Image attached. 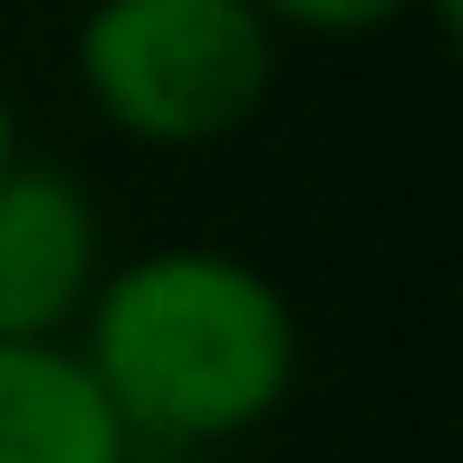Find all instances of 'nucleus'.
Masks as SVG:
<instances>
[{"label":"nucleus","mask_w":463,"mask_h":463,"mask_svg":"<svg viewBox=\"0 0 463 463\" xmlns=\"http://www.w3.org/2000/svg\"><path fill=\"white\" fill-rule=\"evenodd\" d=\"M73 350L138 463L236 448L269 431L301 383V317L285 285L228 244H146L106 260Z\"/></svg>","instance_id":"f257e3e1"},{"label":"nucleus","mask_w":463,"mask_h":463,"mask_svg":"<svg viewBox=\"0 0 463 463\" xmlns=\"http://www.w3.org/2000/svg\"><path fill=\"white\" fill-rule=\"evenodd\" d=\"M65 57L81 106L155 155L228 146L285 73V41L252 0H90Z\"/></svg>","instance_id":"f03ea898"},{"label":"nucleus","mask_w":463,"mask_h":463,"mask_svg":"<svg viewBox=\"0 0 463 463\" xmlns=\"http://www.w3.org/2000/svg\"><path fill=\"white\" fill-rule=\"evenodd\" d=\"M98 277H106L98 195L49 155H16L0 171V350L73 342Z\"/></svg>","instance_id":"7ed1b4c3"},{"label":"nucleus","mask_w":463,"mask_h":463,"mask_svg":"<svg viewBox=\"0 0 463 463\" xmlns=\"http://www.w3.org/2000/svg\"><path fill=\"white\" fill-rule=\"evenodd\" d=\"M0 463H138L73 342L0 350Z\"/></svg>","instance_id":"20e7f679"},{"label":"nucleus","mask_w":463,"mask_h":463,"mask_svg":"<svg viewBox=\"0 0 463 463\" xmlns=\"http://www.w3.org/2000/svg\"><path fill=\"white\" fill-rule=\"evenodd\" d=\"M277 41H374L415 16V0H252Z\"/></svg>","instance_id":"39448f33"},{"label":"nucleus","mask_w":463,"mask_h":463,"mask_svg":"<svg viewBox=\"0 0 463 463\" xmlns=\"http://www.w3.org/2000/svg\"><path fill=\"white\" fill-rule=\"evenodd\" d=\"M24 155V122H16V90H8V73H0V171Z\"/></svg>","instance_id":"423d86ee"},{"label":"nucleus","mask_w":463,"mask_h":463,"mask_svg":"<svg viewBox=\"0 0 463 463\" xmlns=\"http://www.w3.org/2000/svg\"><path fill=\"white\" fill-rule=\"evenodd\" d=\"M415 16H423L439 41H456V33H463V0H415Z\"/></svg>","instance_id":"0eeeda50"}]
</instances>
